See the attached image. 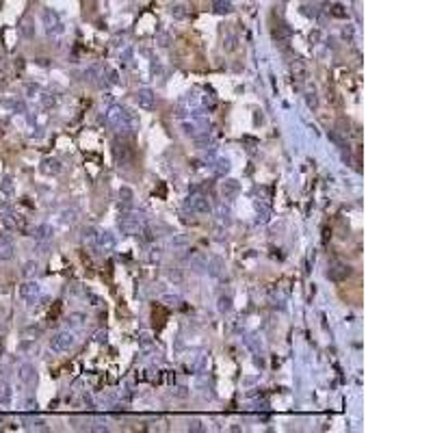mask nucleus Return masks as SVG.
Returning <instances> with one entry per match:
<instances>
[{"instance_id": "1", "label": "nucleus", "mask_w": 433, "mask_h": 433, "mask_svg": "<svg viewBox=\"0 0 433 433\" xmlns=\"http://www.w3.org/2000/svg\"><path fill=\"white\" fill-rule=\"evenodd\" d=\"M72 347H74V336L69 334V331H59V334H55L50 340V349L57 353H65Z\"/></svg>"}, {"instance_id": "2", "label": "nucleus", "mask_w": 433, "mask_h": 433, "mask_svg": "<svg viewBox=\"0 0 433 433\" xmlns=\"http://www.w3.org/2000/svg\"><path fill=\"white\" fill-rule=\"evenodd\" d=\"M188 206H191L193 212H199V215H208V212L212 210L210 208V201L206 197H201V195H195V197L188 199Z\"/></svg>"}, {"instance_id": "3", "label": "nucleus", "mask_w": 433, "mask_h": 433, "mask_svg": "<svg viewBox=\"0 0 433 433\" xmlns=\"http://www.w3.org/2000/svg\"><path fill=\"white\" fill-rule=\"evenodd\" d=\"M136 104H139L141 109H154L156 96H154L150 89H141V91H136Z\"/></svg>"}, {"instance_id": "4", "label": "nucleus", "mask_w": 433, "mask_h": 433, "mask_svg": "<svg viewBox=\"0 0 433 433\" xmlns=\"http://www.w3.org/2000/svg\"><path fill=\"white\" fill-rule=\"evenodd\" d=\"M41 17H44V24H46V28H48L50 33L52 31H61V20H59V15L52 9H44Z\"/></svg>"}, {"instance_id": "5", "label": "nucleus", "mask_w": 433, "mask_h": 433, "mask_svg": "<svg viewBox=\"0 0 433 433\" xmlns=\"http://www.w3.org/2000/svg\"><path fill=\"white\" fill-rule=\"evenodd\" d=\"M39 295V286L37 282H24L20 286V297L26 299V301H35V297Z\"/></svg>"}, {"instance_id": "6", "label": "nucleus", "mask_w": 433, "mask_h": 433, "mask_svg": "<svg viewBox=\"0 0 433 433\" xmlns=\"http://www.w3.org/2000/svg\"><path fill=\"white\" fill-rule=\"evenodd\" d=\"M96 245L102 249V251H111V249L115 247V236L111 232H100V234H96Z\"/></svg>"}, {"instance_id": "7", "label": "nucleus", "mask_w": 433, "mask_h": 433, "mask_svg": "<svg viewBox=\"0 0 433 433\" xmlns=\"http://www.w3.org/2000/svg\"><path fill=\"white\" fill-rule=\"evenodd\" d=\"M120 228H122V232H126V234H134L136 230H139V219L132 215H124L120 219Z\"/></svg>"}, {"instance_id": "8", "label": "nucleus", "mask_w": 433, "mask_h": 433, "mask_svg": "<svg viewBox=\"0 0 433 433\" xmlns=\"http://www.w3.org/2000/svg\"><path fill=\"white\" fill-rule=\"evenodd\" d=\"M13 251H15L13 241H11L9 236H2V239H0V260H11L13 258Z\"/></svg>"}, {"instance_id": "9", "label": "nucleus", "mask_w": 433, "mask_h": 433, "mask_svg": "<svg viewBox=\"0 0 433 433\" xmlns=\"http://www.w3.org/2000/svg\"><path fill=\"white\" fill-rule=\"evenodd\" d=\"M115 156H117V163L122 165V167H128L130 163V150L126 143H117L115 145Z\"/></svg>"}, {"instance_id": "10", "label": "nucleus", "mask_w": 433, "mask_h": 433, "mask_svg": "<svg viewBox=\"0 0 433 433\" xmlns=\"http://www.w3.org/2000/svg\"><path fill=\"white\" fill-rule=\"evenodd\" d=\"M20 379H22L24 383H28V385L37 381V375H35V366H33V364H22V366H20Z\"/></svg>"}, {"instance_id": "11", "label": "nucleus", "mask_w": 433, "mask_h": 433, "mask_svg": "<svg viewBox=\"0 0 433 433\" xmlns=\"http://www.w3.org/2000/svg\"><path fill=\"white\" fill-rule=\"evenodd\" d=\"M221 191L225 195V199H232V197H236V193L241 191V186H239V182H236V180H225L223 186H221Z\"/></svg>"}, {"instance_id": "12", "label": "nucleus", "mask_w": 433, "mask_h": 433, "mask_svg": "<svg viewBox=\"0 0 433 433\" xmlns=\"http://www.w3.org/2000/svg\"><path fill=\"white\" fill-rule=\"evenodd\" d=\"M13 401V390L7 381H0V405H9Z\"/></svg>"}, {"instance_id": "13", "label": "nucleus", "mask_w": 433, "mask_h": 433, "mask_svg": "<svg viewBox=\"0 0 433 433\" xmlns=\"http://www.w3.org/2000/svg\"><path fill=\"white\" fill-rule=\"evenodd\" d=\"M349 266H345V264H338V266H334V269H329V273H327V277H331V280H345V277L349 275Z\"/></svg>"}, {"instance_id": "14", "label": "nucleus", "mask_w": 433, "mask_h": 433, "mask_svg": "<svg viewBox=\"0 0 433 433\" xmlns=\"http://www.w3.org/2000/svg\"><path fill=\"white\" fill-rule=\"evenodd\" d=\"M35 241H39V243H44V241H48L50 239V225H39L37 230H35Z\"/></svg>"}, {"instance_id": "15", "label": "nucleus", "mask_w": 433, "mask_h": 433, "mask_svg": "<svg viewBox=\"0 0 433 433\" xmlns=\"http://www.w3.org/2000/svg\"><path fill=\"white\" fill-rule=\"evenodd\" d=\"M41 169H44L46 174H59V171H61V165H59V161H46Z\"/></svg>"}, {"instance_id": "16", "label": "nucleus", "mask_w": 433, "mask_h": 433, "mask_svg": "<svg viewBox=\"0 0 433 433\" xmlns=\"http://www.w3.org/2000/svg\"><path fill=\"white\" fill-rule=\"evenodd\" d=\"M208 271H210V275H221V258H212L210 260V264H208Z\"/></svg>"}, {"instance_id": "17", "label": "nucleus", "mask_w": 433, "mask_h": 433, "mask_svg": "<svg viewBox=\"0 0 433 433\" xmlns=\"http://www.w3.org/2000/svg\"><path fill=\"white\" fill-rule=\"evenodd\" d=\"M215 11H217V13H230V11H232V4H230L228 0H217V2H215Z\"/></svg>"}, {"instance_id": "18", "label": "nucleus", "mask_w": 433, "mask_h": 433, "mask_svg": "<svg viewBox=\"0 0 433 433\" xmlns=\"http://www.w3.org/2000/svg\"><path fill=\"white\" fill-rule=\"evenodd\" d=\"M120 197H124V208H130V204H132V191L124 186L120 191Z\"/></svg>"}, {"instance_id": "19", "label": "nucleus", "mask_w": 433, "mask_h": 433, "mask_svg": "<svg viewBox=\"0 0 433 433\" xmlns=\"http://www.w3.org/2000/svg\"><path fill=\"white\" fill-rule=\"evenodd\" d=\"M20 33L24 35V37H33V24H31V20H24L22 22V26H20Z\"/></svg>"}, {"instance_id": "20", "label": "nucleus", "mask_w": 433, "mask_h": 433, "mask_svg": "<svg viewBox=\"0 0 433 433\" xmlns=\"http://www.w3.org/2000/svg\"><path fill=\"white\" fill-rule=\"evenodd\" d=\"M228 171H230V163L228 161H223V158H221V161H217V174L219 176L228 174Z\"/></svg>"}, {"instance_id": "21", "label": "nucleus", "mask_w": 433, "mask_h": 433, "mask_svg": "<svg viewBox=\"0 0 433 433\" xmlns=\"http://www.w3.org/2000/svg\"><path fill=\"white\" fill-rule=\"evenodd\" d=\"M230 308H232V301H230V297H221V299H219V310H221V312H230Z\"/></svg>"}, {"instance_id": "22", "label": "nucleus", "mask_w": 433, "mask_h": 433, "mask_svg": "<svg viewBox=\"0 0 433 433\" xmlns=\"http://www.w3.org/2000/svg\"><path fill=\"white\" fill-rule=\"evenodd\" d=\"M2 191H4V193H11V191H13V182H11V178H4V180H2Z\"/></svg>"}, {"instance_id": "23", "label": "nucleus", "mask_w": 433, "mask_h": 433, "mask_svg": "<svg viewBox=\"0 0 433 433\" xmlns=\"http://www.w3.org/2000/svg\"><path fill=\"white\" fill-rule=\"evenodd\" d=\"M171 15H176V17H185V15H186V13H185V7H182V4L174 7V9H171Z\"/></svg>"}, {"instance_id": "24", "label": "nucleus", "mask_w": 433, "mask_h": 433, "mask_svg": "<svg viewBox=\"0 0 433 433\" xmlns=\"http://www.w3.org/2000/svg\"><path fill=\"white\" fill-rule=\"evenodd\" d=\"M306 100H308V104H310V106H316V104H318L316 93H314V91H310V93H308V98H306Z\"/></svg>"}, {"instance_id": "25", "label": "nucleus", "mask_w": 433, "mask_h": 433, "mask_svg": "<svg viewBox=\"0 0 433 433\" xmlns=\"http://www.w3.org/2000/svg\"><path fill=\"white\" fill-rule=\"evenodd\" d=\"M35 269H37V264H35V262H26L24 264V273H33Z\"/></svg>"}]
</instances>
